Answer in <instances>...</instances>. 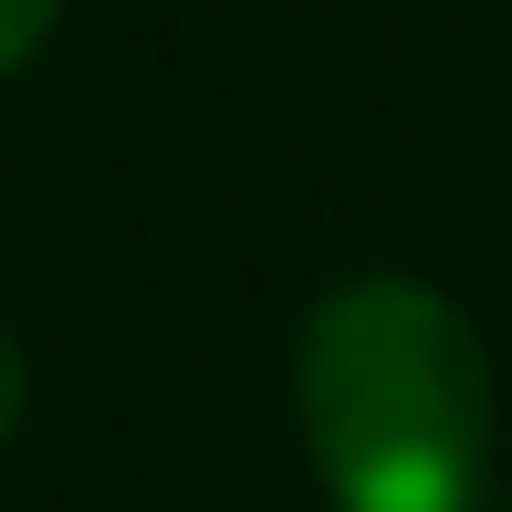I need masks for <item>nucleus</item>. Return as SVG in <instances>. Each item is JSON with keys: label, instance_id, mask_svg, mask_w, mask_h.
<instances>
[{"label": "nucleus", "instance_id": "f03ea898", "mask_svg": "<svg viewBox=\"0 0 512 512\" xmlns=\"http://www.w3.org/2000/svg\"><path fill=\"white\" fill-rule=\"evenodd\" d=\"M53 11H63V0H0V74L42 53V32H53Z\"/></svg>", "mask_w": 512, "mask_h": 512}, {"label": "nucleus", "instance_id": "f257e3e1", "mask_svg": "<svg viewBox=\"0 0 512 512\" xmlns=\"http://www.w3.org/2000/svg\"><path fill=\"white\" fill-rule=\"evenodd\" d=\"M304 450L335 512H481L502 450V387L481 324L439 283L366 272L304 324Z\"/></svg>", "mask_w": 512, "mask_h": 512}, {"label": "nucleus", "instance_id": "7ed1b4c3", "mask_svg": "<svg viewBox=\"0 0 512 512\" xmlns=\"http://www.w3.org/2000/svg\"><path fill=\"white\" fill-rule=\"evenodd\" d=\"M21 429V345H11V324H0V439Z\"/></svg>", "mask_w": 512, "mask_h": 512}]
</instances>
